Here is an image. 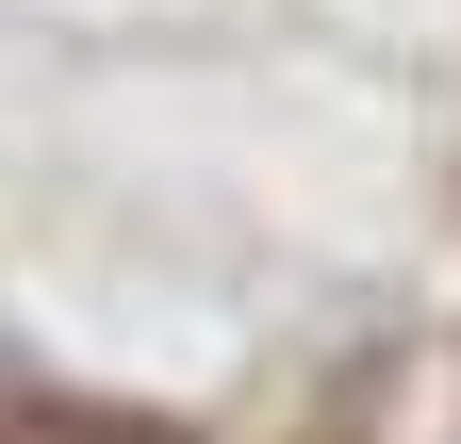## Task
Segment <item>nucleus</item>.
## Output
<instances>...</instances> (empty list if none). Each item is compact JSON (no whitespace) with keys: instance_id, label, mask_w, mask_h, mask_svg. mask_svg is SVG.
Instances as JSON below:
<instances>
[{"instance_id":"f257e3e1","label":"nucleus","mask_w":461,"mask_h":444,"mask_svg":"<svg viewBox=\"0 0 461 444\" xmlns=\"http://www.w3.org/2000/svg\"><path fill=\"white\" fill-rule=\"evenodd\" d=\"M0 444H182V428H165V412H99V395H17Z\"/></svg>"}]
</instances>
